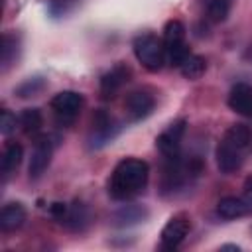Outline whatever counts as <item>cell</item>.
<instances>
[{"instance_id":"obj_1","label":"cell","mask_w":252,"mask_h":252,"mask_svg":"<svg viewBox=\"0 0 252 252\" xmlns=\"http://www.w3.org/2000/svg\"><path fill=\"white\" fill-rule=\"evenodd\" d=\"M148 175H150V169L146 161L136 158H126L114 167L108 181V193L118 201L132 199L134 195L144 191L148 183Z\"/></svg>"},{"instance_id":"obj_2","label":"cell","mask_w":252,"mask_h":252,"mask_svg":"<svg viewBox=\"0 0 252 252\" xmlns=\"http://www.w3.org/2000/svg\"><path fill=\"white\" fill-rule=\"evenodd\" d=\"M250 146V130L244 124H232L226 132L220 144L217 146L215 158H217V167L222 173H234L244 159V152Z\"/></svg>"},{"instance_id":"obj_3","label":"cell","mask_w":252,"mask_h":252,"mask_svg":"<svg viewBox=\"0 0 252 252\" xmlns=\"http://www.w3.org/2000/svg\"><path fill=\"white\" fill-rule=\"evenodd\" d=\"M134 55L136 59L142 63L144 69H148L150 73H156L163 67L165 63V47L163 41L158 39L154 33H142L134 39L132 43Z\"/></svg>"},{"instance_id":"obj_4","label":"cell","mask_w":252,"mask_h":252,"mask_svg":"<svg viewBox=\"0 0 252 252\" xmlns=\"http://www.w3.org/2000/svg\"><path fill=\"white\" fill-rule=\"evenodd\" d=\"M163 47H165V59L179 67L185 57L191 53L185 43V26L179 20H169L163 28Z\"/></svg>"},{"instance_id":"obj_5","label":"cell","mask_w":252,"mask_h":252,"mask_svg":"<svg viewBox=\"0 0 252 252\" xmlns=\"http://www.w3.org/2000/svg\"><path fill=\"white\" fill-rule=\"evenodd\" d=\"M185 128H187V122L183 118L171 122L158 138H156V146L158 150L165 156V158H175L179 148H181V140L185 136Z\"/></svg>"},{"instance_id":"obj_6","label":"cell","mask_w":252,"mask_h":252,"mask_svg":"<svg viewBox=\"0 0 252 252\" xmlns=\"http://www.w3.org/2000/svg\"><path fill=\"white\" fill-rule=\"evenodd\" d=\"M189 230H191V220H189V217L183 215V213L173 215V217L165 222V226L161 228V244H163L167 250H173V248H177V246L185 240V236L189 234Z\"/></svg>"},{"instance_id":"obj_7","label":"cell","mask_w":252,"mask_h":252,"mask_svg":"<svg viewBox=\"0 0 252 252\" xmlns=\"http://www.w3.org/2000/svg\"><path fill=\"white\" fill-rule=\"evenodd\" d=\"M81 106H83V96L75 91H61L51 98V108L59 118L67 122H71L79 114Z\"/></svg>"},{"instance_id":"obj_8","label":"cell","mask_w":252,"mask_h":252,"mask_svg":"<svg viewBox=\"0 0 252 252\" xmlns=\"http://www.w3.org/2000/svg\"><path fill=\"white\" fill-rule=\"evenodd\" d=\"M51 154H53V146L49 142V136H39L35 142H33V152H32V159H30V177H39L49 161H51Z\"/></svg>"},{"instance_id":"obj_9","label":"cell","mask_w":252,"mask_h":252,"mask_svg":"<svg viewBox=\"0 0 252 252\" xmlns=\"http://www.w3.org/2000/svg\"><path fill=\"white\" fill-rule=\"evenodd\" d=\"M130 79V69L124 63L114 65L110 71H106L100 79V94L102 98H114L116 93L124 87V83Z\"/></svg>"},{"instance_id":"obj_10","label":"cell","mask_w":252,"mask_h":252,"mask_svg":"<svg viewBox=\"0 0 252 252\" xmlns=\"http://www.w3.org/2000/svg\"><path fill=\"white\" fill-rule=\"evenodd\" d=\"M154 106H156V100L146 91H134V93H130L126 96V102H124L126 114L132 120H142V118L150 116L152 110H154Z\"/></svg>"},{"instance_id":"obj_11","label":"cell","mask_w":252,"mask_h":252,"mask_svg":"<svg viewBox=\"0 0 252 252\" xmlns=\"http://www.w3.org/2000/svg\"><path fill=\"white\" fill-rule=\"evenodd\" d=\"M228 106L242 116H252V85L236 83L228 93Z\"/></svg>"},{"instance_id":"obj_12","label":"cell","mask_w":252,"mask_h":252,"mask_svg":"<svg viewBox=\"0 0 252 252\" xmlns=\"http://www.w3.org/2000/svg\"><path fill=\"white\" fill-rule=\"evenodd\" d=\"M112 138V118L104 112L98 110L93 116V132H91V144L93 146H102Z\"/></svg>"},{"instance_id":"obj_13","label":"cell","mask_w":252,"mask_h":252,"mask_svg":"<svg viewBox=\"0 0 252 252\" xmlns=\"http://www.w3.org/2000/svg\"><path fill=\"white\" fill-rule=\"evenodd\" d=\"M26 220V209L20 203H8L0 211V228L4 232H12L20 228Z\"/></svg>"},{"instance_id":"obj_14","label":"cell","mask_w":252,"mask_h":252,"mask_svg":"<svg viewBox=\"0 0 252 252\" xmlns=\"http://www.w3.org/2000/svg\"><path fill=\"white\" fill-rule=\"evenodd\" d=\"M217 213H219L220 219L230 220V219H238V217L246 215L248 209H246V205L240 197H222L217 205Z\"/></svg>"},{"instance_id":"obj_15","label":"cell","mask_w":252,"mask_h":252,"mask_svg":"<svg viewBox=\"0 0 252 252\" xmlns=\"http://www.w3.org/2000/svg\"><path fill=\"white\" fill-rule=\"evenodd\" d=\"M22 156H24V148L18 142H12V144L6 146L4 156H2V175H4V179L18 169V165L22 163Z\"/></svg>"},{"instance_id":"obj_16","label":"cell","mask_w":252,"mask_h":252,"mask_svg":"<svg viewBox=\"0 0 252 252\" xmlns=\"http://www.w3.org/2000/svg\"><path fill=\"white\" fill-rule=\"evenodd\" d=\"M148 215V211L140 205H126L120 211L114 213V224L118 226H128V224H136L140 220H144Z\"/></svg>"},{"instance_id":"obj_17","label":"cell","mask_w":252,"mask_h":252,"mask_svg":"<svg viewBox=\"0 0 252 252\" xmlns=\"http://www.w3.org/2000/svg\"><path fill=\"white\" fill-rule=\"evenodd\" d=\"M205 67H207V63H205V59H203L201 55L189 53V55L185 57V61L179 65V71H181V75H183L185 79L197 81V79H201V75L205 73Z\"/></svg>"},{"instance_id":"obj_18","label":"cell","mask_w":252,"mask_h":252,"mask_svg":"<svg viewBox=\"0 0 252 252\" xmlns=\"http://www.w3.org/2000/svg\"><path fill=\"white\" fill-rule=\"evenodd\" d=\"M63 222L69 228H73V230H83L87 226V222H89V211H87V207L83 203H79V201L73 203L69 207V213H67V217H65Z\"/></svg>"},{"instance_id":"obj_19","label":"cell","mask_w":252,"mask_h":252,"mask_svg":"<svg viewBox=\"0 0 252 252\" xmlns=\"http://www.w3.org/2000/svg\"><path fill=\"white\" fill-rule=\"evenodd\" d=\"M43 124V118H41V112L39 108H26L22 114H20V126L26 134H35Z\"/></svg>"},{"instance_id":"obj_20","label":"cell","mask_w":252,"mask_h":252,"mask_svg":"<svg viewBox=\"0 0 252 252\" xmlns=\"http://www.w3.org/2000/svg\"><path fill=\"white\" fill-rule=\"evenodd\" d=\"M230 6H232V0H209L207 2V18L215 24L224 22L226 16L230 14Z\"/></svg>"},{"instance_id":"obj_21","label":"cell","mask_w":252,"mask_h":252,"mask_svg":"<svg viewBox=\"0 0 252 252\" xmlns=\"http://www.w3.org/2000/svg\"><path fill=\"white\" fill-rule=\"evenodd\" d=\"M0 51H2V55H0L2 57V69H8L10 63L16 61V57H18V37L12 33H4Z\"/></svg>"},{"instance_id":"obj_22","label":"cell","mask_w":252,"mask_h":252,"mask_svg":"<svg viewBox=\"0 0 252 252\" xmlns=\"http://www.w3.org/2000/svg\"><path fill=\"white\" fill-rule=\"evenodd\" d=\"M47 87V83L41 79V77H33V79H28L24 81L18 89H16V94L20 98H30V96H37L43 93V89Z\"/></svg>"},{"instance_id":"obj_23","label":"cell","mask_w":252,"mask_h":252,"mask_svg":"<svg viewBox=\"0 0 252 252\" xmlns=\"http://www.w3.org/2000/svg\"><path fill=\"white\" fill-rule=\"evenodd\" d=\"M18 124H20V118H16V114H12L10 110H2V114H0V132L4 136H10L12 132H16Z\"/></svg>"},{"instance_id":"obj_24","label":"cell","mask_w":252,"mask_h":252,"mask_svg":"<svg viewBox=\"0 0 252 252\" xmlns=\"http://www.w3.org/2000/svg\"><path fill=\"white\" fill-rule=\"evenodd\" d=\"M49 213H51L57 220H61V222H63V220H65V217H67V213H69V205L59 203V201H57V203H51V205H49Z\"/></svg>"},{"instance_id":"obj_25","label":"cell","mask_w":252,"mask_h":252,"mask_svg":"<svg viewBox=\"0 0 252 252\" xmlns=\"http://www.w3.org/2000/svg\"><path fill=\"white\" fill-rule=\"evenodd\" d=\"M240 199L244 201V205H246V209H248V213H250V211H252V175L246 177L244 187H242V197H240Z\"/></svg>"},{"instance_id":"obj_26","label":"cell","mask_w":252,"mask_h":252,"mask_svg":"<svg viewBox=\"0 0 252 252\" xmlns=\"http://www.w3.org/2000/svg\"><path fill=\"white\" fill-rule=\"evenodd\" d=\"M222 250H236V252H238L240 248H238V246H234V244H224V246H222Z\"/></svg>"}]
</instances>
